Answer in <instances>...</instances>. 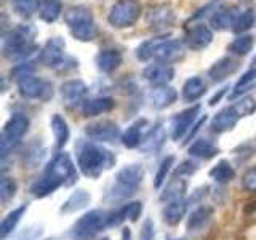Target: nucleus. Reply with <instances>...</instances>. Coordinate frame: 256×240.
<instances>
[{
	"label": "nucleus",
	"instance_id": "obj_1",
	"mask_svg": "<svg viewBox=\"0 0 256 240\" xmlns=\"http://www.w3.org/2000/svg\"><path fill=\"white\" fill-rule=\"evenodd\" d=\"M116 156L109 149L98 146L94 142H82L78 146L77 165L86 178H100L102 172L110 170L116 165Z\"/></svg>",
	"mask_w": 256,
	"mask_h": 240
},
{
	"label": "nucleus",
	"instance_id": "obj_2",
	"mask_svg": "<svg viewBox=\"0 0 256 240\" xmlns=\"http://www.w3.org/2000/svg\"><path fill=\"white\" fill-rule=\"evenodd\" d=\"M184 54V45L180 40H173L168 37H156L142 42L136 48V58L140 61H150L172 64L178 61Z\"/></svg>",
	"mask_w": 256,
	"mask_h": 240
},
{
	"label": "nucleus",
	"instance_id": "obj_3",
	"mask_svg": "<svg viewBox=\"0 0 256 240\" xmlns=\"http://www.w3.org/2000/svg\"><path fill=\"white\" fill-rule=\"evenodd\" d=\"M144 166L140 164L125 165L116 174V181L104 194L106 202H118L134 196L144 180Z\"/></svg>",
	"mask_w": 256,
	"mask_h": 240
},
{
	"label": "nucleus",
	"instance_id": "obj_4",
	"mask_svg": "<svg viewBox=\"0 0 256 240\" xmlns=\"http://www.w3.org/2000/svg\"><path fill=\"white\" fill-rule=\"evenodd\" d=\"M36 30L30 26H16L2 40V53L8 60H24L37 52L34 44Z\"/></svg>",
	"mask_w": 256,
	"mask_h": 240
},
{
	"label": "nucleus",
	"instance_id": "obj_5",
	"mask_svg": "<svg viewBox=\"0 0 256 240\" xmlns=\"http://www.w3.org/2000/svg\"><path fill=\"white\" fill-rule=\"evenodd\" d=\"M64 21H66L70 34L80 42H92L98 36V28L93 18L90 8L84 5L70 6L64 13Z\"/></svg>",
	"mask_w": 256,
	"mask_h": 240
},
{
	"label": "nucleus",
	"instance_id": "obj_6",
	"mask_svg": "<svg viewBox=\"0 0 256 240\" xmlns=\"http://www.w3.org/2000/svg\"><path fill=\"white\" fill-rule=\"evenodd\" d=\"M104 228H108V213L102 210H90L74 222L70 229V238L94 240Z\"/></svg>",
	"mask_w": 256,
	"mask_h": 240
},
{
	"label": "nucleus",
	"instance_id": "obj_7",
	"mask_svg": "<svg viewBox=\"0 0 256 240\" xmlns=\"http://www.w3.org/2000/svg\"><path fill=\"white\" fill-rule=\"evenodd\" d=\"M29 118L24 114H14L8 118V122L4 126L2 136H0V152L5 158L10 152L18 146L22 136L28 133Z\"/></svg>",
	"mask_w": 256,
	"mask_h": 240
},
{
	"label": "nucleus",
	"instance_id": "obj_8",
	"mask_svg": "<svg viewBox=\"0 0 256 240\" xmlns=\"http://www.w3.org/2000/svg\"><path fill=\"white\" fill-rule=\"evenodd\" d=\"M141 16V5L138 0H118L112 5L108 14V21L112 28L125 29L132 28Z\"/></svg>",
	"mask_w": 256,
	"mask_h": 240
},
{
	"label": "nucleus",
	"instance_id": "obj_9",
	"mask_svg": "<svg viewBox=\"0 0 256 240\" xmlns=\"http://www.w3.org/2000/svg\"><path fill=\"white\" fill-rule=\"evenodd\" d=\"M45 173H50L54 178H58L62 182V186H72V184L77 182V178H78L77 168L68 152H58V154L48 162Z\"/></svg>",
	"mask_w": 256,
	"mask_h": 240
},
{
	"label": "nucleus",
	"instance_id": "obj_10",
	"mask_svg": "<svg viewBox=\"0 0 256 240\" xmlns=\"http://www.w3.org/2000/svg\"><path fill=\"white\" fill-rule=\"evenodd\" d=\"M18 90L22 98L28 100H46L50 98V94H53V86L50 82L32 74L18 78Z\"/></svg>",
	"mask_w": 256,
	"mask_h": 240
},
{
	"label": "nucleus",
	"instance_id": "obj_11",
	"mask_svg": "<svg viewBox=\"0 0 256 240\" xmlns=\"http://www.w3.org/2000/svg\"><path fill=\"white\" fill-rule=\"evenodd\" d=\"M85 134L96 142H116L122 136V132H120V126L116 122L98 120V122L88 124L85 126Z\"/></svg>",
	"mask_w": 256,
	"mask_h": 240
},
{
	"label": "nucleus",
	"instance_id": "obj_12",
	"mask_svg": "<svg viewBox=\"0 0 256 240\" xmlns=\"http://www.w3.org/2000/svg\"><path fill=\"white\" fill-rule=\"evenodd\" d=\"M198 112H200V106L196 104V106L182 110L173 117L172 120V140L173 141H180L184 136H188L192 125H194V122L197 120Z\"/></svg>",
	"mask_w": 256,
	"mask_h": 240
},
{
	"label": "nucleus",
	"instance_id": "obj_13",
	"mask_svg": "<svg viewBox=\"0 0 256 240\" xmlns=\"http://www.w3.org/2000/svg\"><path fill=\"white\" fill-rule=\"evenodd\" d=\"M184 42L190 50H204L213 42V30L204 22L194 24L186 30Z\"/></svg>",
	"mask_w": 256,
	"mask_h": 240
},
{
	"label": "nucleus",
	"instance_id": "obj_14",
	"mask_svg": "<svg viewBox=\"0 0 256 240\" xmlns=\"http://www.w3.org/2000/svg\"><path fill=\"white\" fill-rule=\"evenodd\" d=\"M64 52H66V44L61 37H52L45 44L42 53H40V61L46 68H58L64 60Z\"/></svg>",
	"mask_w": 256,
	"mask_h": 240
},
{
	"label": "nucleus",
	"instance_id": "obj_15",
	"mask_svg": "<svg viewBox=\"0 0 256 240\" xmlns=\"http://www.w3.org/2000/svg\"><path fill=\"white\" fill-rule=\"evenodd\" d=\"M142 77L148 80L152 86H162L168 85L174 77V68L172 64L165 62H156L150 64L142 72Z\"/></svg>",
	"mask_w": 256,
	"mask_h": 240
},
{
	"label": "nucleus",
	"instance_id": "obj_16",
	"mask_svg": "<svg viewBox=\"0 0 256 240\" xmlns=\"http://www.w3.org/2000/svg\"><path fill=\"white\" fill-rule=\"evenodd\" d=\"M148 24L150 29L158 30V32L170 29L174 24V13L172 10V6L157 5L154 8H150L148 13Z\"/></svg>",
	"mask_w": 256,
	"mask_h": 240
},
{
	"label": "nucleus",
	"instance_id": "obj_17",
	"mask_svg": "<svg viewBox=\"0 0 256 240\" xmlns=\"http://www.w3.org/2000/svg\"><path fill=\"white\" fill-rule=\"evenodd\" d=\"M142 213V204L141 202H128L125 205H122L120 208L114 212L108 213V228H114L122 224L125 221H138V218Z\"/></svg>",
	"mask_w": 256,
	"mask_h": 240
},
{
	"label": "nucleus",
	"instance_id": "obj_18",
	"mask_svg": "<svg viewBox=\"0 0 256 240\" xmlns=\"http://www.w3.org/2000/svg\"><path fill=\"white\" fill-rule=\"evenodd\" d=\"M240 12L237 6H220L212 14V26L218 30H228V29H234L236 22L240 16Z\"/></svg>",
	"mask_w": 256,
	"mask_h": 240
},
{
	"label": "nucleus",
	"instance_id": "obj_19",
	"mask_svg": "<svg viewBox=\"0 0 256 240\" xmlns=\"http://www.w3.org/2000/svg\"><path fill=\"white\" fill-rule=\"evenodd\" d=\"M240 118H242V117L238 116V112L236 110V108L229 106V108L221 109L218 114L212 118L210 126H212V130L214 133H224V132L232 130V128L237 125V122Z\"/></svg>",
	"mask_w": 256,
	"mask_h": 240
},
{
	"label": "nucleus",
	"instance_id": "obj_20",
	"mask_svg": "<svg viewBox=\"0 0 256 240\" xmlns=\"http://www.w3.org/2000/svg\"><path fill=\"white\" fill-rule=\"evenodd\" d=\"M178 100V92L170 85L154 86L149 93V101L154 109H165Z\"/></svg>",
	"mask_w": 256,
	"mask_h": 240
},
{
	"label": "nucleus",
	"instance_id": "obj_21",
	"mask_svg": "<svg viewBox=\"0 0 256 240\" xmlns=\"http://www.w3.org/2000/svg\"><path fill=\"white\" fill-rule=\"evenodd\" d=\"M86 92H88V88L82 80H68V82H64L61 85V98L64 102L69 104V106L82 101L85 98Z\"/></svg>",
	"mask_w": 256,
	"mask_h": 240
},
{
	"label": "nucleus",
	"instance_id": "obj_22",
	"mask_svg": "<svg viewBox=\"0 0 256 240\" xmlns=\"http://www.w3.org/2000/svg\"><path fill=\"white\" fill-rule=\"evenodd\" d=\"M61 186H62V182L58 178H54L53 174L44 172V174L30 186V194L37 198H44L46 196L53 194L54 190H58Z\"/></svg>",
	"mask_w": 256,
	"mask_h": 240
},
{
	"label": "nucleus",
	"instance_id": "obj_23",
	"mask_svg": "<svg viewBox=\"0 0 256 240\" xmlns=\"http://www.w3.org/2000/svg\"><path fill=\"white\" fill-rule=\"evenodd\" d=\"M238 69V61L226 56V58H221L220 61H216L213 66L208 70V77H210L213 82H222L228 77H230L234 72Z\"/></svg>",
	"mask_w": 256,
	"mask_h": 240
},
{
	"label": "nucleus",
	"instance_id": "obj_24",
	"mask_svg": "<svg viewBox=\"0 0 256 240\" xmlns=\"http://www.w3.org/2000/svg\"><path fill=\"white\" fill-rule=\"evenodd\" d=\"M213 208L208 205H202L196 208L188 218V230L189 232H200L204 230L213 220Z\"/></svg>",
	"mask_w": 256,
	"mask_h": 240
},
{
	"label": "nucleus",
	"instance_id": "obj_25",
	"mask_svg": "<svg viewBox=\"0 0 256 240\" xmlns=\"http://www.w3.org/2000/svg\"><path fill=\"white\" fill-rule=\"evenodd\" d=\"M116 106V101L109 96H100V98L88 100L82 104V114L85 117H96L110 112Z\"/></svg>",
	"mask_w": 256,
	"mask_h": 240
},
{
	"label": "nucleus",
	"instance_id": "obj_26",
	"mask_svg": "<svg viewBox=\"0 0 256 240\" xmlns=\"http://www.w3.org/2000/svg\"><path fill=\"white\" fill-rule=\"evenodd\" d=\"M120 64H122V53L116 48H106V50H101L96 56V66L104 74H110L114 72Z\"/></svg>",
	"mask_w": 256,
	"mask_h": 240
},
{
	"label": "nucleus",
	"instance_id": "obj_27",
	"mask_svg": "<svg viewBox=\"0 0 256 240\" xmlns=\"http://www.w3.org/2000/svg\"><path fill=\"white\" fill-rule=\"evenodd\" d=\"M206 93V84L200 77H190L182 85V100L186 102H194Z\"/></svg>",
	"mask_w": 256,
	"mask_h": 240
},
{
	"label": "nucleus",
	"instance_id": "obj_28",
	"mask_svg": "<svg viewBox=\"0 0 256 240\" xmlns=\"http://www.w3.org/2000/svg\"><path fill=\"white\" fill-rule=\"evenodd\" d=\"M186 212H188V202L184 198L168 202L162 212L164 221L168 224V226H176V224H180V221L184 218Z\"/></svg>",
	"mask_w": 256,
	"mask_h": 240
},
{
	"label": "nucleus",
	"instance_id": "obj_29",
	"mask_svg": "<svg viewBox=\"0 0 256 240\" xmlns=\"http://www.w3.org/2000/svg\"><path fill=\"white\" fill-rule=\"evenodd\" d=\"M166 140V133H165V128L162 126V124H157L152 130L144 136L140 148L144 152H154L158 150L160 148L164 146V142Z\"/></svg>",
	"mask_w": 256,
	"mask_h": 240
},
{
	"label": "nucleus",
	"instance_id": "obj_30",
	"mask_svg": "<svg viewBox=\"0 0 256 240\" xmlns=\"http://www.w3.org/2000/svg\"><path fill=\"white\" fill-rule=\"evenodd\" d=\"M26 212H28V205L24 204V205H20L18 208H14V210H12L5 216V218L2 220V222H0V238L5 240L8 236L12 234V232L16 229V226L20 224L21 218Z\"/></svg>",
	"mask_w": 256,
	"mask_h": 240
},
{
	"label": "nucleus",
	"instance_id": "obj_31",
	"mask_svg": "<svg viewBox=\"0 0 256 240\" xmlns=\"http://www.w3.org/2000/svg\"><path fill=\"white\" fill-rule=\"evenodd\" d=\"M90 194H88L86 190L84 189H78L76 192H72L70 197L66 200V202L62 204V206L60 208V212L64 213V214H69V213H76L78 210H82V208H85L88 204H90Z\"/></svg>",
	"mask_w": 256,
	"mask_h": 240
},
{
	"label": "nucleus",
	"instance_id": "obj_32",
	"mask_svg": "<svg viewBox=\"0 0 256 240\" xmlns=\"http://www.w3.org/2000/svg\"><path fill=\"white\" fill-rule=\"evenodd\" d=\"M186 192H188V181L182 178H174L173 181L166 184V188L164 189L162 194H160V200L166 204L173 202V200L184 198Z\"/></svg>",
	"mask_w": 256,
	"mask_h": 240
},
{
	"label": "nucleus",
	"instance_id": "obj_33",
	"mask_svg": "<svg viewBox=\"0 0 256 240\" xmlns=\"http://www.w3.org/2000/svg\"><path fill=\"white\" fill-rule=\"evenodd\" d=\"M148 122L144 118L141 120H136L133 122L130 126L126 128L125 133L122 134V142L126 149H134V148H140V144L142 141L141 138V133H142V126L146 125Z\"/></svg>",
	"mask_w": 256,
	"mask_h": 240
},
{
	"label": "nucleus",
	"instance_id": "obj_34",
	"mask_svg": "<svg viewBox=\"0 0 256 240\" xmlns=\"http://www.w3.org/2000/svg\"><path fill=\"white\" fill-rule=\"evenodd\" d=\"M188 152L192 157H197V158H212L220 152V149L214 146L213 141L210 140H205V138H200L196 140L194 142L190 144Z\"/></svg>",
	"mask_w": 256,
	"mask_h": 240
},
{
	"label": "nucleus",
	"instance_id": "obj_35",
	"mask_svg": "<svg viewBox=\"0 0 256 240\" xmlns=\"http://www.w3.org/2000/svg\"><path fill=\"white\" fill-rule=\"evenodd\" d=\"M52 132H53L54 141H56V148L61 149V148L66 146L68 141H69L70 132H69L68 122L60 114H54L52 117Z\"/></svg>",
	"mask_w": 256,
	"mask_h": 240
},
{
	"label": "nucleus",
	"instance_id": "obj_36",
	"mask_svg": "<svg viewBox=\"0 0 256 240\" xmlns=\"http://www.w3.org/2000/svg\"><path fill=\"white\" fill-rule=\"evenodd\" d=\"M210 178L220 184H228L236 178V168L228 160H220L210 170Z\"/></svg>",
	"mask_w": 256,
	"mask_h": 240
},
{
	"label": "nucleus",
	"instance_id": "obj_37",
	"mask_svg": "<svg viewBox=\"0 0 256 240\" xmlns=\"http://www.w3.org/2000/svg\"><path fill=\"white\" fill-rule=\"evenodd\" d=\"M62 4L61 0H42L38 8V14L45 22H54L61 16Z\"/></svg>",
	"mask_w": 256,
	"mask_h": 240
},
{
	"label": "nucleus",
	"instance_id": "obj_38",
	"mask_svg": "<svg viewBox=\"0 0 256 240\" xmlns=\"http://www.w3.org/2000/svg\"><path fill=\"white\" fill-rule=\"evenodd\" d=\"M253 45H254L253 37L248 34H242L229 44V52L234 56H246L253 50Z\"/></svg>",
	"mask_w": 256,
	"mask_h": 240
},
{
	"label": "nucleus",
	"instance_id": "obj_39",
	"mask_svg": "<svg viewBox=\"0 0 256 240\" xmlns=\"http://www.w3.org/2000/svg\"><path fill=\"white\" fill-rule=\"evenodd\" d=\"M40 2L42 0H12L13 10L22 18H30L32 14L37 13L40 8Z\"/></svg>",
	"mask_w": 256,
	"mask_h": 240
},
{
	"label": "nucleus",
	"instance_id": "obj_40",
	"mask_svg": "<svg viewBox=\"0 0 256 240\" xmlns=\"http://www.w3.org/2000/svg\"><path fill=\"white\" fill-rule=\"evenodd\" d=\"M254 82H256V69L253 68V69H248V70L245 72V74H244V77L240 78L238 82L236 84L234 92L230 93L229 98H230V100H236V98H238V96H242V94L246 92V88H248V86H252Z\"/></svg>",
	"mask_w": 256,
	"mask_h": 240
},
{
	"label": "nucleus",
	"instance_id": "obj_41",
	"mask_svg": "<svg viewBox=\"0 0 256 240\" xmlns=\"http://www.w3.org/2000/svg\"><path fill=\"white\" fill-rule=\"evenodd\" d=\"M173 164H174V157L173 156H168V157H165L162 160V162H160L158 170H157L156 178H154V188L156 189H160V188H162V184L166 181V176H168V173H170Z\"/></svg>",
	"mask_w": 256,
	"mask_h": 240
},
{
	"label": "nucleus",
	"instance_id": "obj_42",
	"mask_svg": "<svg viewBox=\"0 0 256 240\" xmlns=\"http://www.w3.org/2000/svg\"><path fill=\"white\" fill-rule=\"evenodd\" d=\"M232 106L236 108L240 117H248V116H252L253 112H256V100L253 96H244V98H240L236 104H232Z\"/></svg>",
	"mask_w": 256,
	"mask_h": 240
},
{
	"label": "nucleus",
	"instance_id": "obj_43",
	"mask_svg": "<svg viewBox=\"0 0 256 240\" xmlns=\"http://www.w3.org/2000/svg\"><path fill=\"white\" fill-rule=\"evenodd\" d=\"M254 26V13L252 10H246V12H242L238 16V20L236 22L234 26V32H237V34H244V32H246L248 29H252Z\"/></svg>",
	"mask_w": 256,
	"mask_h": 240
},
{
	"label": "nucleus",
	"instance_id": "obj_44",
	"mask_svg": "<svg viewBox=\"0 0 256 240\" xmlns=\"http://www.w3.org/2000/svg\"><path fill=\"white\" fill-rule=\"evenodd\" d=\"M16 189H18V184L13 178H8V176H4L2 181H0V200L2 202H8L14 194Z\"/></svg>",
	"mask_w": 256,
	"mask_h": 240
},
{
	"label": "nucleus",
	"instance_id": "obj_45",
	"mask_svg": "<svg viewBox=\"0 0 256 240\" xmlns=\"http://www.w3.org/2000/svg\"><path fill=\"white\" fill-rule=\"evenodd\" d=\"M242 188L256 194V166H252L250 170L245 172V174L242 176Z\"/></svg>",
	"mask_w": 256,
	"mask_h": 240
},
{
	"label": "nucleus",
	"instance_id": "obj_46",
	"mask_svg": "<svg viewBox=\"0 0 256 240\" xmlns=\"http://www.w3.org/2000/svg\"><path fill=\"white\" fill-rule=\"evenodd\" d=\"M156 238V228L154 222H152L149 218L142 222L141 228V234H140V240H154Z\"/></svg>",
	"mask_w": 256,
	"mask_h": 240
},
{
	"label": "nucleus",
	"instance_id": "obj_47",
	"mask_svg": "<svg viewBox=\"0 0 256 240\" xmlns=\"http://www.w3.org/2000/svg\"><path fill=\"white\" fill-rule=\"evenodd\" d=\"M196 164H192V162H184L180 168H178V172H176V173H178V174H182L184 172H186L188 174H190V173H194L196 172Z\"/></svg>",
	"mask_w": 256,
	"mask_h": 240
},
{
	"label": "nucleus",
	"instance_id": "obj_48",
	"mask_svg": "<svg viewBox=\"0 0 256 240\" xmlns=\"http://www.w3.org/2000/svg\"><path fill=\"white\" fill-rule=\"evenodd\" d=\"M122 240H132V230L128 228H125L122 230Z\"/></svg>",
	"mask_w": 256,
	"mask_h": 240
},
{
	"label": "nucleus",
	"instance_id": "obj_49",
	"mask_svg": "<svg viewBox=\"0 0 256 240\" xmlns=\"http://www.w3.org/2000/svg\"><path fill=\"white\" fill-rule=\"evenodd\" d=\"M101 240H109V238H101Z\"/></svg>",
	"mask_w": 256,
	"mask_h": 240
},
{
	"label": "nucleus",
	"instance_id": "obj_50",
	"mask_svg": "<svg viewBox=\"0 0 256 240\" xmlns=\"http://www.w3.org/2000/svg\"><path fill=\"white\" fill-rule=\"evenodd\" d=\"M173 240H180V238H173Z\"/></svg>",
	"mask_w": 256,
	"mask_h": 240
}]
</instances>
